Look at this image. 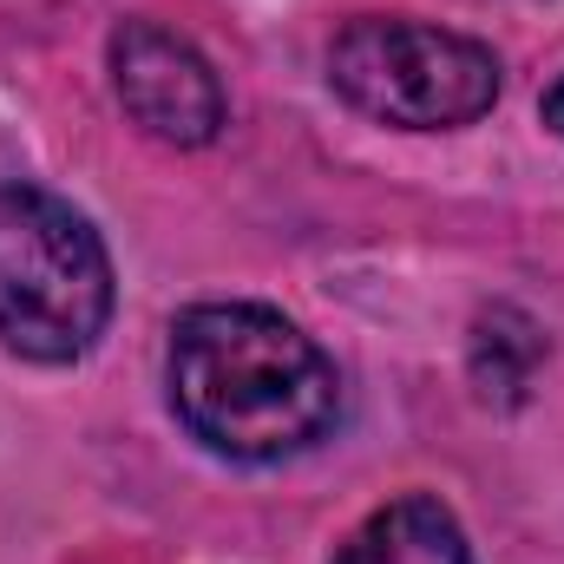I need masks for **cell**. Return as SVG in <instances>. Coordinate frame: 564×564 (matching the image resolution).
I'll list each match as a JSON object with an SVG mask.
<instances>
[{
  "label": "cell",
  "mask_w": 564,
  "mask_h": 564,
  "mask_svg": "<svg viewBox=\"0 0 564 564\" xmlns=\"http://www.w3.org/2000/svg\"><path fill=\"white\" fill-rule=\"evenodd\" d=\"M545 126H552V132L564 139V79L552 86V93H545Z\"/></svg>",
  "instance_id": "obj_6"
},
{
  "label": "cell",
  "mask_w": 564,
  "mask_h": 564,
  "mask_svg": "<svg viewBox=\"0 0 564 564\" xmlns=\"http://www.w3.org/2000/svg\"><path fill=\"white\" fill-rule=\"evenodd\" d=\"M112 93L126 119L158 144L197 151L224 132V86L210 59L158 20H126L112 33Z\"/></svg>",
  "instance_id": "obj_4"
},
{
  "label": "cell",
  "mask_w": 564,
  "mask_h": 564,
  "mask_svg": "<svg viewBox=\"0 0 564 564\" xmlns=\"http://www.w3.org/2000/svg\"><path fill=\"white\" fill-rule=\"evenodd\" d=\"M171 414L224 459L270 466L322 446L341 421V375L282 308L197 302L171 328Z\"/></svg>",
  "instance_id": "obj_1"
},
{
  "label": "cell",
  "mask_w": 564,
  "mask_h": 564,
  "mask_svg": "<svg viewBox=\"0 0 564 564\" xmlns=\"http://www.w3.org/2000/svg\"><path fill=\"white\" fill-rule=\"evenodd\" d=\"M119 282L99 230L40 184H0V348L66 368L99 348Z\"/></svg>",
  "instance_id": "obj_2"
},
{
  "label": "cell",
  "mask_w": 564,
  "mask_h": 564,
  "mask_svg": "<svg viewBox=\"0 0 564 564\" xmlns=\"http://www.w3.org/2000/svg\"><path fill=\"white\" fill-rule=\"evenodd\" d=\"M328 86L375 126L459 132L499 106V53L453 26L368 13L328 40Z\"/></svg>",
  "instance_id": "obj_3"
},
{
  "label": "cell",
  "mask_w": 564,
  "mask_h": 564,
  "mask_svg": "<svg viewBox=\"0 0 564 564\" xmlns=\"http://www.w3.org/2000/svg\"><path fill=\"white\" fill-rule=\"evenodd\" d=\"M335 564H473V545L440 499L408 492V499H388L381 512H368L348 532V545L335 552Z\"/></svg>",
  "instance_id": "obj_5"
}]
</instances>
